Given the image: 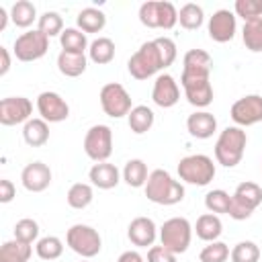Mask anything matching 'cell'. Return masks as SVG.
<instances>
[{
  "instance_id": "obj_1",
  "label": "cell",
  "mask_w": 262,
  "mask_h": 262,
  "mask_svg": "<svg viewBox=\"0 0 262 262\" xmlns=\"http://www.w3.org/2000/svg\"><path fill=\"white\" fill-rule=\"evenodd\" d=\"M143 188H145L147 201H151L156 205L170 207V205H178L184 199V186L178 180H174L170 176V172H166L162 168L149 172V178Z\"/></svg>"
},
{
  "instance_id": "obj_2",
  "label": "cell",
  "mask_w": 262,
  "mask_h": 262,
  "mask_svg": "<svg viewBox=\"0 0 262 262\" xmlns=\"http://www.w3.org/2000/svg\"><path fill=\"white\" fill-rule=\"evenodd\" d=\"M246 143H248V135L242 127H237V125L225 127L219 133L217 141H215V160H217V164H221L225 168L237 166L244 158Z\"/></svg>"
},
{
  "instance_id": "obj_3",
  "label": "cell",
  "mask_w": 262,
  "mask_h": 262,
  "mask_svg": "<svg viewBox=\"0 0 262 262\" xmlns=\"http://www.w3.org/2000/svg\"><path fill=\"white\" fill-rule=\"evenodd\" d=\"M127 70L135 80H147V78L156 76L160 70H164L162 57H160V49H158L156 41L141 43V47L129 57Z\"/></svg>"
},
{
  "instance_id": "obj_4",
  "label": "cell",
  "mask_w": 262,
  "mask_h": 262,
  "mask_svg": "<svg viewBox=\"0 0 262 262\" xmlns=\"http://www.w3.org/2000/svg\"><path fill=\"white\" fill-rule=\"evenodd\" d=\"M178 176L186 184L207 186L215 178V164L205 154H192L178 162Z\"/></svg>"
},
{
  "instance_id": "obj_5",
  "label": "cell",
  "mask_w": 262,
  "mask_h": 262,
  "mask_svg": "<svg viewBox=\"0 0 262 262\" xmlns=\"http://www.w3.org/2000/svg\"><path fill=\"white\" fill-rule=\"evenodd\" d=\"M192 239V225L186 217H172L160 227V244L170 252L184 254Z\"/></svg>"
},
{
  "instance_id": "obj_6",
  "label": "cell",
  "mask_w": 262,
  "mask_h": 262,
  "mask_svg": "<svg viewBox=\"0 0 262 262\" xmlns=\"http://www.w3.org/2000/svg\"><path fill=\"white\" fill-rule=\"evenodd\" d=\"M211 72H182L180 84L186 100L196 108H207L213 102V86L209 82Z\"/></svg>"
},
{
  "instance_id": "obj_7",
  "label": "cell",
  "mask_w": 262,
  "mask_h": 262,
  "mask_svg": "<svg viewBox=\"0 0 262 262\" xmlns=\"http://www.w3.org/2000/svg\"><path fill=\"white\" fill-rule=\"evenodd\" d=\"M66 244L72 248V252H76L78 256L82 258H94L100 248H102V239H100V233L90 227V225H84V223H76L68 229L66 233Z\"/></svg>"
},
{
  "instance_id": "obj_8",
  "label": "cell",
  "mask_w": 262,
  "mask_h": 262,
  "mask_svg": "<svg viewBox=\"0 0 262 262\" xmlns=\"http://www.w3.org/2000/svg\"><path fill=\"white\" fill-rule=\"evenodd\" d=\"M260 203H262V188L256 182H242L231 194V205L227 215L235 221H244L254 213V209Z\"/></svg>"
},
{
  "instance_id": "obj_9",
  "label": "cell",
  "mask_w": 262,
  "mask_h": 262,
  "mask_svg": "<svg viewBox=\"0 0 262 262\" xmlns=\"http://www.w3.org/2000/svg\"><path fill=\"white\" fill-rule=\"evenodd\" d=\"M49 49V37H45L39 29L27 31L14 39L12 53L18 61H37Z\"/></svg>"
},
{
  "instance_id": "obj_10",
  "label": "cell",
  "mask_w": 262,
  "mask_h": 262,
  "mask_svg": "<svg viewBox=\"0 0 262 262\" xmlns=\"http://www.w3.org/2000/svg\"><path fill=\"white\" fill-rule=\"evenodd\" d=\"M100 106L104 111V115L113 117V119H121L125 115L131 113V96L125 90L123 84L119 82H108L100 88Z\"/></svg>"
},
{
  "instance_id": "obj_11",
  "label": "cell",
  "mask_w": 262,
  "mask_h": 262,
  "mask_svg": "<svg viewBox=\"0 0 262 262\" xmlns=\"http://www.w3.org/2000/svg\"><path fill=\"white\" fill-rule=\"evenodd\" d=\"M84 151L92 162H106L113 154V131L108 125H92L84 135Z\"/></svg>"
},
{
  "instance_id": "obj_12",
  "label": "cell",
  "mask_w": 262,
  "mask_h": 262,
  "mask_svg": "<svg viewBox=\"0 0 262 262\" xmlns=\"http://www.w3.org/2000/svg\"><path fill=\"white\" fill-rule=\"evenodd\" d=\"M233 123L237 127H250L262 121V96L260 94H246L231 104L229 111Z\"/></svg>"
},
{
  "instance_id": "obj_13",
  "label": "cell",
  "mask_w": 262,
  "mask_h": 262,
  "mask_svg": "<svg viewBox=\"0 0 262 262\" xmlns=\"http://www.w3.org/2000/svg\"><path fill=\"white\" fill-rule=\"evenodd\" d=\"M37 111H39L41 119L47 123H61L70 117V106H68L66 98L51 90H45L37 96Z\"/></svg>"
},
{
  "instance_id": "obj_14",
  "label": "cell",
  "mask_w": 262,
  "mask_h": 262,
  "mask_svg": "<svg viewBox=\"0 0 262 262\" xmlns=\"http://www.w3.org/2000/svg\"><path fill=\"white\" fill-rule=\"evenodd\" d=\"M33 113V102L25 96H8L0 100V123L6 127L27 123Z\"/></svg>"
},
{
  "instance_id": "obj_15",
  "label": "cell",
  "mask_w": 262,
  "mask_h": 262,
  "mask_svg": "<svg viewBox=\"0 0 262 262\" xmlns=\"http://www.w3.org/2000/svg\"><path fill=\"white\" fill-rule=\"evenodd\" d=\"M235 31H237V20H235V14L227 8H221L217 12H213V16L209 18V25H207V33L209 37L215 41V43H227L235 37Z\"/></svg>"
},
{
  "instance_id": "obj_16",
  "label": "cell",
  "mask_w": 262,
  "mask_h": 262,
  "mask_svg": "<svg viewBox=\"0 0 262 262\" xmlns=\"http://www.w3.org/2000/svg\"><path fill=\"white\" fill-rule=\"evenodd\" d=\"M151 100L162 108H170L180 100V88H178V82L174 80V76L160 74L156 78L154 88H151Z\"/></svg>"
},
{
  "instance_id": "obj_17",
  "label": "cell",
  "mask_w": 262,
  "mask_h": 262,
  "mask_svg": "<svg viewBox=\"0 0 262 262\" xmlns=\"http://www.w3.org/2000/svg\"><path fill=\"white\" fill-rule=\"evenodd\" d=\"M20 180L29 192H43L51 184V170L43 162H31L23 168Z\"/></svg>"
},
{
  "instance_id": "obj_18",
  "label": "cell",
  "mask_w": 262,
  "mask_h": 262,
  "mask_svg": "<svg viewBox=\"0 0 262 262\" xmlns=\"http://www.w3.org/2000/svg\"><path fill=\"white\" fill-rule=\"evenodd\" d=\"M127 237L133 246L147 248V246H154L158 237V227L149 217H135L127 227Z\"/></svg>"
},
{
  "instance_id": "obj_19",
  "label": "cell",
  "mask_w": 262,
  "mask_h": 262,
  "mask_svg": "<svg viewBox=\"0 0 262 262\" xmlns=\"http://www.w3.org/2000/svg\"><path fill=\"white\" fill-rule=\"evenodd\" d=\"M186 129L196 139H209L217 131V119L209 111H194L186 119Z\"/></svg>"
},
{
  "instance_id": "obj_20",
  "label": "cell",
  "mask_w": 262,
  "mask_h": 262,
  "mask_svg": "<svg viewBox=\"0 0 262 262\" xmlns=\"http://www.w3.org/2000/svg\"><path fill=\"white\" fill-rule=\"evenodd\" d=\"M88 178H90V182H92L96 188H100V190H111V188H115V186L119 184L121 172H119V168H117L115 164L98 162V164H94V166L90 168Z\"/></svg>"
},
{
  "instance_id": "obj_21",
  "label": "cell",
  "mask_w": 262,
  "mask_h": 262,
  "mask_svg": "<svg viewBox=\"0 0 262 262\" xmlns=\"http://www.w3.org/2000/svg\"><path fill=\"white\" fill-rule=\"evenodd\" d=\"M88 59L84 53H72V51H59L57 55V70L68 78H78L86 72Z\"/></svg>"
},
{
  "instance_id": "obj_22",
  "label": "cell",
  "mask_w": 262,
  "mask_h": 262,
  "mask_svg": "<svg viewBox=\"0 0 262 262\" xmlns=\"http://www.w3.org/2000/svg\"><path fill=\"white\" fill-rule=\"evenodd\" d=\"M23 139L27 145L31 147H41L47 143L49 139V123L43 121L41 117L39 119H29L23 127Z\"/></svg>"
},
{
  "instance_id": "obj_23",
  "label": "cell",
  "mask_w": 262,
  "mask_h": 262,
  "mask_svg": "<svg viewBox=\"0 0 262 262\" xmlns=\"http://www.w3.org/2000/svg\"><path fill=\"white\" fill-rule=\"evenodd\" d=\"M154 121H156V115L149 106L145 104H137L131 108V113L127 115V123H129V129L135 133V135H143L147 133L151 127H154Z\"/></svg>"
},
{
  "instance_id": "obj_24",
  "label": "cell",
  "mask_w": 262,
  "mask_h": 262,
  "mask_svg": "<svg viewBox=\"0 0 262 262\" xmlns=\"http://www.w3.org/2000/svg\"><path fill=\"white\" fill-rule=\"evenodd\" d=\"M194 231H196V237L203 242H217L223 231V223L215 213H203L196 219Z\"/></svg>"
},
{
  "instance_id": "obj_25",
  "label": "cell",
  "mask_w": 262,
  "mask_h": 262,
  "mask_svg": "<svg viewBox=\"0 0 262 262\" xmlns=\"http://www.w3.org/2000/svg\"><path fill=\"white\" fill-rule=\"evenodd\" d=\"M76 25L84 33H100L106 25V14L98 8H94V6H88V8H82L78 12Z\"/></svg>"
},
{
  "instance_id": "obj_26",
  "label": "cell",
  "mask_w": 262,
  "mask_h": 262,
  "mask_svg": "<svg viewBox=\"0 0 262 262\" xmlns=\"http://www.w3.org/2000/svg\"><path fill=\"white\" fill-rule=\"evenodd\" d=\"M149 178V172H147V164L139 158H133L125 164L123 168V180L131 186V188H139V186H145Z\"/></svg>"
},
{
  "instance_id": "obj_27",
  "label": "cell",
  "mask_w": 262,
  "mask_h": 262,
  "mask_svg": "<svg viewBox=\"0 0 262 262\" xmlns=\"http://www.w3.org/2000/svg\"><path fill=\"white\" fill-rule=\"evenodd\" d=\"M10 20H12L16 27H20V29L31 27L35 20H39L35 4L29 2V0H16V2L12 4V8H10Z\"/></svg>"
},
{
  "instance_id": "obj_28",
  "label": "cell",
  "mask_w": 262,
  "mask_h": 262,
  "mask_svg": "<svg viewBox=\"0 0 262 262\" xmlns=\"http://www.w3.org/2000/svg\"><path fill=\"white\" fill-rule=\"evenodd\" d=\"M59 43H61V51H72V53H84L90 47L86 33L80 31L78 27L63 29V33L59 35Z\"/></svg>"
},
{
  "instance_id": "obj_29",
  "label": "cell",
  "mask_w": 262,
  "mask_h": 262,
  "mask_svg": "<svg viewBox=\"0 0 262 262\" xmlns=\"http://www.w3.org/2000/svg\"><path fill=\"white\" fill-rule=\"evenodd\" d=\"M31 252V244L10 239L0 246V262H29Z\"/></svg>"
},
{
  "instance_id": "obj_30",
  "label": "cell",
  "mask_w": 262,
  "mask_h": 262,
  "mask_svg": "<svg viewBox=\"0 0 262 262\" xmlns=\"http://www.w3.org/2000/svg\"><path fill=\"white\" fill-rule=\"evenodd\" d=\"M88 57H90L94 63H98V66L111 63L113 57H115V43H113V39H108V37H98V39H94V41L90 43V47H88Z\"/></svg>"
},
{
  "instance_id": "obj_31",
  "label": "cell",
  "mask_w": 262,
  "mask_h": 262,
  "mask_svg": "<svg viewBox=\"0 0 262 262\" xmlns=\"http://www.w3.org/2000/svg\"><path fill=\"white\" fill-rule=\"evenodd\" d=\"M242 39H244L246 49H250L254 53H260L262 51V16L244 23Z\"/></svg>"
},
{
  "instance_id": "obj_32",
  "label": "cell",
  "mask_w": 262,
  "mask_h": 262,
  "mask_svg": "<svg viewBox=\"0 0 262 262\" xmlns=\"http://www.w3.org/2000/svg\"><path fill=\"white\" fill-rule=\"evenodd\" d=\"M213 59L203 49H188L182 57V72H211Z\"/></svg>"
},
{
  "instance_id": "obj_33",
  "label": "cell",
  "mask_w": 262,
  "mask_h": 262,
  "mask_svg": "<svg viewBox=\"0 0 262 262\" xmlns=\"http://www.w3.org/2000/svg\"><path fill=\"white\" fill-rule=\"evenodd\" d=\"M66 199H68V205H70L72 209L82 211V209H86V207L92 203V199H94V190H92V186L86 184V182H76V184L70 186Z\"/></svg>"
},
{
  "instance_id": "obj_34",
  "label": "cell",
  "mask_w": 262,
  "mask_h": 262,
  "mask_svg": "<svg viewBox=\"0 0 262 262\" xmlns=\"http://www.w3.org/2000/svg\"><path fill=\"white\" fill-rule=\"evenodd\" d=\"M203 20H205V12H203V8H201L199 4H194V2H186V4L178 10V23H180V27L186 29V31H196V29L203 25Z\"/></svg>"
},
{
  "instance_id": "obj_35",
  "label": "cell",
  "mask_w": 262,
  "mask_h": 262,
  "mask_svg": "<svg viewBox=\"0 0 262 262\" xmlns=\"http://www.w3.org/2000/svg\"><path fill=\"white\" fill-rule=\"evenodd\" d=\"M35 252L41 260H57L63 254V242L55 235H45V237L37 239Z\"/></svg>"
},
{
  "instance_id": "obj_36",
  "label": "cell",
  "mask_w": 262,
  "mask_h": 262,
  "mask_svg": "<svg viewBox=\"0 0 262 262\" xmlns=\"http://www.w3.org/2000/svg\"><path fill=\"white\" fill-rule=\"evenodd\" d=\"M37 29L45 35V37H55V35H61L63 33V18L59 16V12L55 10H47L39 16L37 20Z\"/></svg>"
},
{
  "instance_id": "obj_37",
  "label": "cell",
  "mask_w": 262,
  "mask_h": 262,
  "mask_svg": "<svg viewBox=\"0 0 262 262\" xmlns=\"http://www.w3.org/2000/svg\"><path fill=\"white\" fill-rule=\"evenodd\" d=\"M229 205H231V194L221 190V188H215V190H209L205 194V207L209 213H227L229 211Z\"/></svg>"
},
{
  "instance_id": "obj_38",
  "label": "cell",
  "mask_w": 262,
  "mask_h": 262,
  "mask_svg": "<svg viewBox=\"0 0 262 262\" xmlns=\"http://www.w3.org/2000/svg\"><path fill=\"white\" fill-rule=\"evenodd\" d=\"M229 258L231 262H258L260 260V248L246 239V242H239L233 246V250L229 252Z\"/></svg>"
},
{
  "instance_id": "obj_39",
  "label": "cell",
  "mask_w": 262,
  "mask_h": 262,
  "mask_svg": "<svg viewBox=\"0 0 262 262\" xmlns=\"http://www.w3.org/2000/svg\"><path fill=\"white\" fill-rule=\"evenodd\" d=\"M229 258V246L223 244V242H209L201 254H199V260L201 262H225Z\"/></svg>"
},
{
  "instance_id": "obj_40",
  "label": "cell",
  "mask_w": 262,
  "mask_h": 262,
  "mask_svg": "<svg viewBox=\"0 0 262 262\" xmlns=\"http://www.w3.org/2000/svg\"><path fill=\"white\" fill-rule=\"evenodd\" d=\"M39 237V223L31 217H25L20 221H16L14 225V239L25 242V244H33Z\"/></svg>"
},
{
  "instance_id": "obj_41",
  "label": "cell",
  "mask_w": 262,
  "mask_h": 262,
  "mask_svg": "<svg viewBox=\"0 0 262 262\" xmlns=\"http://www.w3.org/2000/svg\"><path fill=\"white\" fill-rule=\"evenodd\" d=\"M139 20L147 29H160V0H147L139 6Z\"/></svg>"
},
{
  "instance_id": "obj_42",
  "label": "cell",
  "mask_w": 262,
  "mask_h": 262,
  "mask_svg": "<svg viewBox=\"0 0 262 262\" xmlns=\"http://www.w3.org/2000/svg\"><path fill=\"white\" fill-rule=\"evenodd\" d=\"M233 14L242 16L244 23L262 16V0H235L233 4Z\"/></svg>"
},
{
  "instance_id": "obj_43",
  "label": "cell",
  "mask_w": 262,
  "mask_h": 262,
  "mask_svg": "<svg viewBox=\"0 0 262 262\" xmlns=\"http://www.w3.org/2000/svg\"><path fill=\"white\" fill-rule=\"evenodd\" d=\"M154 41H156V45H158V49H160L162 66H164V68L172 66V63L176 61V55H178V51H176V43H174L170 37H158V39H154Z\"/></svg>"
},
{
  "instance_id": "obj_44",
  "label": "cell",
  "mask_w": 262,
  "mask_h": 262,
  "mask_svg": "<svg viewBox=\"0 0 262 262\" xmlns=\"http://www.w3.org/2000/svg\"><path fill=\"white\" fill-rule=\"evenodd\" d=\"M147 262H176V254L170 252L168 248L160 246H151L147 250Z\"/></svg>"
},
{
  "instance_id": "obj_45",
  "label": "cell",
  "mask_w": 262,
  "mask_h": 262,
  "mask_svg": "<svg viewBox=\"0 0 262 262\" xmlns=\"http://www.w3.org/2000/svg\"><path fill=\"white\" fill-rule=\"evenodd\" d=\"M14 196H16L14 184H12L8 178H2V180H0V203L6 205V203H10Z\"/></svg>"
},
{
  "instance_id": "obj_46",
  "label": "cell",
  "mask_w": 262,
  "mask_h": 262,
  "mask_svg": "<svg viewBox=\"0 0 262 262\" xmlns=\"http://www.w3.org/2000/svg\"><path fill=\"white\" fill-rule=\"evenodd\" d=\"M0 59H2V63H0V76H6L8 70H10V53H8L6 47H0Z\"/></svg>"
},
{
  "instance_id": "obj_47",
  "label": "cell",
  "mask_w": 262,
  "mask_h": 262,
  "mask_svg": "<svg viewBox=\"0 0 262 262\" xmlns=\"http://www.w3.org/2000/svg\"><path fill=\"white\" fill-rule=\"evenodd\" d=\"M117 262H145V260H143V256H141L139 252H135V250H127V252H123V254L119 256Z\"/></svg>"
},
{
  "instance_id": "obj_48",
  "label": "cell",
  "mask_w": 262,
  "mask_h": 262,
  "mask_svg": "<svg viewBox=\"0 0 262 262\" xmlns=\"http://www.w3.org/2000/svg\"><path fill=\"white\" fill-rule=\"evenodd\" d=\"M8 12H6V8L4 6H0V31H4L6 29V25H8Z\"/></svg>"
},
{
  "instance_id": "obj_49",
  "label": "cell",
  "mask_w": 262,
  "mask_h": 262,
  "mask_svg": "<svg viewBox=\"0 0 262 262\" xmlns=\"http://www.w3.org/2000/svg\"><path fill=\"white\" fill-rule=\"evenodd\" d=\"M80 262H90V260H80Z\"/></svg>"
},
{
  "instance_id": "obj_50",
  "label": "cell",
  "mask_w": 262,
  "mask_h": 262,
  "mask_svg": "<svg viewBox=\"0 0 262 262\" xmlns=\"http://www.w3.org/2000/svg\"><path fill=\"white\" fill-rule=\"evenodd\" d=\"M260 164H262V162H260Z\"/></svg>"
}]
</instances>
